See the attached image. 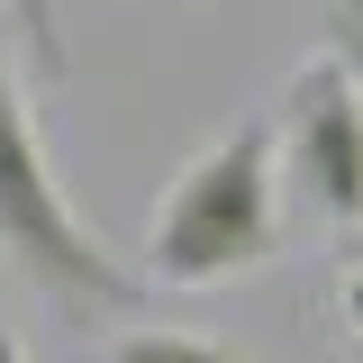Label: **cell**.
Segmentation results:
<instances>
[{"label": "cell", "instance_id": "cell-1", "mask_svg": "<svg viewBox=\"0 0 363 363\" xmlns=\"http://www.w3.org/2000/svg\"><path fill=\"white\" fill-rule=\"evenodd\" d=\"M281 255V109H245L173 173L164 209L145 227V281L164 291H218Z\"/></svg>", "mask_w": 363, "mask_h": 363}, {"label": "cell", "instance_id": "cell-8", "mask_svg": "<svg viewBox=\"0 0 363 363\" xmlns=\"http://www.w3.org/2000/svg\"><path fill=\"white\" fill-rule=\"evenodd\" d=\"M345 318H354V336H363V264H354V281H345Z\"/></svg>", "mask_w": 363, "mask_h": 363}, {"label": "cell", "instance_id": "cell-3", "mask_svg": "<svg viewBox=\"0 0 363 363\" xmlns=\"http://www.w3.org/2000/svg\"><path fill=\"white\" fill-rule=\"evenodd\" d=\"M281 109V173L327 227H363V82L354 64L327 45L318 64L291 73Z\"/></svg>", "mask_w": 363, "mask_h": 363}, {"label": "cell", "instance_id": "cell-6", "mask_svg": "<svg viewBox=\"0 0 363 363\" xmlns=\"http://www.w3.org/2000/svg\"><path fill=\"white\" fill-rule=\"evenodd\" d=\"M327 45L354 64V82H363V0H327Z\"/></svg>", "mask_w": 363, "mask_h": 363}, {"label": "cell", "instance_id": "cell-5", "mask_svg": "<svg viewBox=\"0 0 363 363\" xmlns=\"http://www.w3.org/2000/svg\"><path fill=\"white\" fill-rule=\"evenodd\" d=\"M0 9H9V28L28 37L37 73H64V28H55V0H0Z\"/></svg>", "mask_w": 363, "mask_h": 363}, {"label": "cell", "instance_id": "cell-7", "mask_svg": "<svg viewBox=\"0 0 363 363\" xmlns=\"http://www.w3.org/2000/svg\"><path fill=\"white\" fill-rule=\"evenodd\" d=\"M0 363H37L28 345H18V327H9V318H0Z\"/></svg>", "mask_w": 363, "mask_h": 363}, {"label": "cell", "instance_id": "cell-4", "mask_svg": "<svg viewBox=\"0 0 363 363\" xmlns=\"http://www.w3.org/2000/svg\"><path fill=\"white\" fill-rule=\"evenodd\" d=\"M109 363H245L236 345H209V336H182V327H128Z\"/></svg>", "mask_w": 363, "mask_h": 363}, {"label": "cell", "instance_id": "cell-2", "mask_svg": "<svg viewBox=\"0 0 363 363\" xmlns=\"http://www.w3.org/2000/svg\"><path fill=\"white\" fill-rule=\"evenodd\" d=\"M0 264L28 272L64 318L136 309V272L91 236V218L64 200V182L45 164V136H37V109H28L9 45H0Z\"/></svg>", "mask_w": 363, "mask_h": 363}, {"label": "cell", "instance_id": "cell-9", "mask_svg": "<svg viewBox=\"0 0 363 363\" xmlns=\"http://www.w3.org/2000/svg\"><path fill=\"white\" fill-rule=\"evenodd\" d=\"M155 9H182V0H155Z\"/></svg>", "mask_w": 363, "mask_h": 363}]
</instances>
